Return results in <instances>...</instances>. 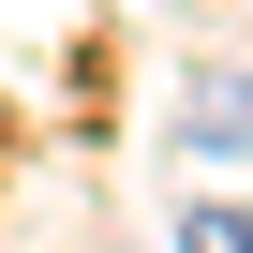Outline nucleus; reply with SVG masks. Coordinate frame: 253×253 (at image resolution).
I'll return each instance as SVG.
<instances>
[{"mask_svg":"<svg viewBox=\"0 0 253 253\" xmlns=\"http://www.w3.org/2000/svg\"><path fill=\"white\" fill-rule=\"evenodd\" d=\"M179 253H253V209H223V194H194V209H179Z\"/></svg>","mask_w":253,"mask_h":253,"instance_id":"f257e3e1","label":"nucleus"},{"mask_svg":"<svg viewBox=\"0 0 253 253\" xmlns=\"http://www.w3.org/2000/svg\"><path fill=\"white\" fill-rule=\"evenodd\" d=\"M194 134H209V149H238V134H253V89H209V104H194Z\"/></svg>","mask_w":253,"mask_h":253,"instance_id":"f03ea898","label":"nucleus"}]
</instances>
